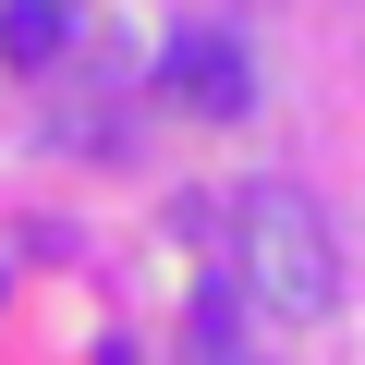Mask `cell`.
<instances>
[{
    "label": "cell",
    "instance_id": "1",
    "mask_svg": "<svg viewBox=\"0 0 365 365\" xmlns=\"http://www.w3.org/2000/svg\"><path fill=\"white\" fill-rule=\"evenodd\" d=\"M232 220H244V232H232V280H244V304L280 317V329H317V317L341 304V244H329L317 195H304V182H256Z\"/></svg>",
    "mask_w": 365,
    "mask_h": 365
},
{
    "label": "cell",
    "instance_id": "4",
    "mask_svg": "<svg viewBox=\"0 0 365 365\" xmlns=\"http://www.w3.org/2000/svg\"><path fill=\"white\" fill-rule=\"evenodd\" d=\"M73 13H86V0H0V61L49 73V61L73 49Z\"/></svg>",
    "mask_w": 365,
    "mask_h": 365
},
{
    "label": "cell",
    "instance_id": "3",
    "mask_svg": "<svg viewBox=\"0 0 365 365\" xmlns=\"http://www.w3.org/2000/svg\"><path fill=\"white\" fill-rule=\"evenodd\" d=\"M182 365H256V317H244V280L207 268L195 304H182Z\"/></svg>",
    "mask_w": 365,
    "mask_h": 365
},
{
    "label": "cell",
    "instance_id": "2",
    "mask_svg": "<svg viewBox=\"0 0 365 365\" xmlns=\"http://www.w3.org/2000/svg\"><path fill=\"white\" fill-rule=\"evenodd\" d=\"M158 86L195 110V122H244V110H256V73H244L232 25H170V49H158Z\"/></svg>",
    "mask_w": 365,
    "mask_h": 365
}]
</instances>
